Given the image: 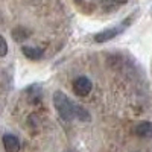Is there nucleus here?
<instances>
[{
    "instance_id": "nucleus-1",
    "label": "nucleus",
    "mask_w": 152,
    "mask_h": 152,
    "mask_svg": "<svg viewBox=\"0 0 152 152\" xmlns=\"http://www.w3.org/2000/svg\"><path fill=\"white\" fill-rule=\"evenodd\" d=\"M53 105L59 114V117L66 122H72L75 119V105L70 102V99L67 97V94H64L62 91H55L53 93Z\"/></svg>"
},
{
    "instance_id": "nucleus-2",
    "label": "nucleus",
    "mask_w": 152,
    "mask_h": 152,
    "mask_svg": "<svg viewBox=\"0 0 152 152\" xmlns=\"http://www.w3.org/2000/svg\"><path fill=\"white\" fill-rule=\"evenodd\" d=\"M91 88H93V84L87 76H79V78H76L73 81V91L76 96H81V97L88 96Z\"/></svg>"
},
{
    "instance_id": "nucleus-3",
    "label": "nucleus",
    "mask_w": 152,
    "mask_h": 152,
    "mask_svg": "<svg viewBox=\"0 0 152 152\" xmlns=\"http://www.w3.org/2000/svg\"><path fill=\"white\" fill-rule=\"evenodd\" d=\"M129 21V20H128ZM126 21V23H128ZM126 23H122V26H116V28H110V29H105L102 32H99L94 35V41L96 43H105V41H110L113 38H116L119 34L123 32V29L126 28Z\"/></svg>"
},
{
    "instance_id": "nucleus-4",
    "label": "nucleus",
    "mask_w": 152,
    "mask_h": 152,
    "mask_svg": "<svg viewBox=\"0 0 152 152\" xmlns=\"http://www.w3.org/2000/svg\"><path fill=\"white\" fill-rule=\"evenodd\" d=\"M2 140H3V148L6 152H18L20 151V140L15 135L6 134V135H3Z\"/></svg>"
},
{
    "instance_id": "nucleus-5",
    "label": "nucleus",
    "mask_w": 152,
    "mask_h": 152,
    "mask_svg": "<svg viewBox=\"0 0 152 152\" xmlns=\"http://www.w3.org/2000/svg\"><path fill=\"white\" fill-rule=\"evenodd\" d=\"M23 55L32 59V61H37V59H40L43 56V50L41 49H38V47H32V46H24L23 49Z\"/></svg>"
},
{
    "instance_id": "nucleus-6",
    "label": "nucleus",
    "mask_w": 152,
    "mask_h": 152,
    "mask_svg": "<svg viewBox=\"0 0 152 152\" xmlns=\"http://www.w3.org/2000/svg\"><path fill=\"white\" fill-rule=\"evenodd\" d=\"M135 134L140 137H152V123L151 122H140L135 126Z\"/></svg>"
},
{
    "instance_id": "nucleus-7",
    "label": "nucleus",
    "mask_w": 152,
    "mask_h": 152,
    "mask_svg": "<svg viewBox=\"0 0 152 152\" xmlns=\"http://www.w3.org/2000/svg\"><path fill=\"white\" fill-rule=\"evenodd\" d=\"M29 31L28 29H24L23 26H18V28H15L14 31H12V38H14L15 41H23V40H26V38L29 37Z\"/></svg>"
},
{
    "instance_id": "nucleus-8",
    "label": "nucleus",
    "mask_w": 152,
    "mask_h": 152,
    "mask_svg": "<svg viewBox=\"0 0 152 152\" xmlns=\"http://www.w3.org/2000/svg\"><path fill=\"white\" fill-rule=\"evenodd\" d=\"M75 117L76 119H79L82 122H87V120H90V114H88V111L81 107V105H75Z\"/></svg>"
},
{
    "instance_id": "nucleus-9",
    "label": "nucleus",
    "mask_w": 152,
    "mask_h": 152,
    "mask_svg": "<svg viewBox=\"0 0 152 152\" xmlns=\"http://www.w3.org/2000/svg\"><path fill=\"white\" fill-rule=\"evenodd\" d=\"M8 53V43L6 40L0 35V56H5Z\"/></svg>"
},
{
    "instance_id": "nucleus-10",
    "label": "nucleus",
    "mask_w": 152,
    "mask_h": 152,
    "mask_svg": "<svg viewBox=\"0 0 152 152\" xmlns=\"http://www.w3.org/2000/svg\"><path fill=\"white\" fill-rule=\"evenodd\" d=\"M114 2H116V3H119V5H122V3H126L128 0H114Z\"/></svg>"
}]
</instances>
